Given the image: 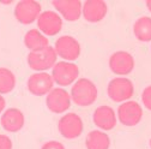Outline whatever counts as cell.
<instances>
[{
    "label": "cell",
    "instance_id": "1",
    "mask_svg": "<svg viewBox=\"0 0 151 149\" xmlns=\"http://www.w3.org/2000/svg\"><path fill=\"white\" fill-rule=\"evenodd\" d=\"M71 100L76 106L88 107L95 103L97 100V87L89 78H79L71 88Z\"/></svg>",
    "mask_w": 151,
    "mask_h": 149
},
{
    "label": "cell",
    "instance_id": "2",
    "mask_svg": "<svg viewBox=\"0 0 151 149\" xmlns=\"http://www.w3.org/2000/svg\"><path fill=\"white\" fill-rule=\"evenodd\" d=\"M56 52L53 47L48 46L40 51L30 52L27 57L28 65L31 70L36 72H45L56 64Z\"/></svg>",
    "mask_w": 151,
    "mask_h": 149
},
{
    "label": "cell",
    "instance_id": "3",
    "mask_svg": "<svg viewBox=\"0 0 151 149\" xmlns=\"http://www.w3.org/2000/svg\"><path fill=\"white\" fill-rule=\"evenodd\" d=\"M107 94L111 101L122 103L134 95V85L131 80L126 77L113 78L108 83Z\"/></svg>",
    "mask_w": 151,
    "mask_h": 149
},
{
    "label": "cell",
    "instance_id": "4",
    "mask_svg": "<svg viewBox=\"0 0 151 149\" xmlns=\"http://www.w3.org/2000/svg\"><path fill=\"white\" fill-rule=\"evenodd\" d=\"M79 76V67L71 61H58L52 69V77L54 83L60 87H68L77 81Z\"/></svg>",
    "mask_w": 151,
    "mask_h": 149
},
{
    "label": "cell",
    "instance_id": "5",
    "mask_svg": "<svg viewBox=\"0 0 151 149\" xmlns=\"http://www.w3.org/2000/svg\"><path fill=\"white\" fill-rule=\"evenodd\" d=\"M58 130L64 138L74 140L83 134L84 124L82 118L77 113L70 112V113H66L59 119Z\"/></svg>",
    "mask_w": 151,
    "mask_h": 149
},
{
    "label": "cell",
    "instance_id": "6",
    "mask_svg": "<svg viewBox=\"0 0 151 149\" xmlns=\"http://www.w3.org/2000/svg\"><path fill=\"white\" fill-rule=\"evenodd\" d=\"M116 117L125 126H136L143 119V107L134 100L125 101L118 107Z\"/></svg>",
    "mask_w": 151,
    "mask_h": 149
},
{
    "label": "cell",
    "instance_id": "7",
    "mask_svg": "<svg viewBox=\"0 0 151 149\" xmlns=\"http://www.w3.org/2000/svg\"><path fill=\"white\" fill-rule=\"evenodd\" d=\"M42 13L41 4L35 0H22L14 6V17L22 24H31Z\"/></svg>",
    "mask_w": 151,
    "mask_h": 149
},
{
    "label": "cell",
    "instance_id": "8",
    "mask_svg": "<svg viewBox=\"0 0 151 149\" xmlns=\"http://www.w3.org/2000/svg\"><path fill=\"white\" fill-rule=\"evenodd\" d=\"M56 55L64 59V61H73L81 55V45L73 36L64 35L55 41L54 47Z\"/></svg>",
    "mask_w": 151,
    "mask_h": 149
},
{
    "label": "cell",
    "instance_id": "9",
    "mask_svg": "<svg viewBox=\"0 0 151 149\" xmlns=\"http://www.w3.org/2000/svg\"><path fill=\"white\" fill-rule=\"evenodd\" d=\"M71 95L64 88H53L46 98V105L53 113L60 114L71 107Z\"/></svg>",
    "mask_w": 151,
    "mask_h": 149
},
{
    "label": "cell",
    "instance_id": "10",
    "mask_svg": "<svg viewBox=\"0 0 151 149\" xmlns=\"http://www.w3.org/2000/svg\"><path fill=\"white\" fill-rule=\"evenodd\" d=\"M37 28L46 36H55L63 29V18L55 11H43L37 18Z\"/></svg>",
    "mask_w": 151,
    "mask_h": 149
},
{
    "label": "cell",
    "instance_id": "11",
    "mask_svg": "<svg viewBox=\"0 0 151 149\" xmlns=\"http://www.w3.org/2000/svg\"><path fill=\"white\" fill-rule=\"evenodd\" d=\"M134 58L131 53L126 51H118L113 53L109 58V67L111 72L118 76H126L129 74L134 69Z\"/></svg>",
    "mask_w": 151,
    "mask_h": 149
},
{
    "label": "cell",
    "instance_id": "12",
    "mask_svg": "<svg viewBox=\"0 0 151 149\" xmlns=\"http://www.w3.org/2000/svg\"><path fill=\"white\" fill-rule=\"evenodd\" d=\"M28 90L35 96H45L53 89L54 81L48 72H35L28 78Z\"/></svg>",
    "mask_w": 151,
    "mask_h": 149
},
{
    "label": "cell",
    "instance_id": "13",
    "mask_svg": "<svg viewBox=\"0 0 151 149\" xmlns=\"http://www.w3.org/2000/svg\"><path fill=\"white\" fill-rule=\"evenodd\" d=\"M52 5L67 22H76L82 16L83 4L79 0H53Z\"/></svg>",
    "mask_w": 151,
    "mask_h": 149
},
{
    "label": "cell",
    "instance_id": "14",
    "mask_svg": "<svg viewBox=\"0 0 151 149\" xmlns=\"http://www.w3.org/2000/svg\"><path fill=\"white\" fill-rule=\"evenodd\" d=\"M108 6L103 0H86L82 7V14L89 23L101 22L107 16Z\"/></svg>",
    "mask_w": 151,
    "mask_h": 149
},
{
    "label": "cell",
    "instance_id": "15",
    "mask_svg": "<svg viewBox=\"0 0 151 149\" xmlns=\"http://www.w3.org/2000/svg\"><path fill=\"white\" fill-rule=\"evenodd\" d=\"M116 113L110 106H99L92 114V122L99 129L109 131L116 126Z\"/></svg>",
    "mask_w": 151,
    "mask_h": 149
},
{
    "label": "cell",
    "instance_id": "16",
    "mask_svg": "<svg viewBox=\"0 0 151 149\" xmlns=\"http://www.w3.org/2000/svg\"><path fill=\"white\" fill-rule=\"evenodd\" d=\"M24 114L18 108L6 109L0 118V124L7 132H18L24 126Z\"/></svg>",
    "mask_w": 151,
    "mask_h": 149
},
{
    "label": "cell",
    "instance_id": "17",
    "mask_svg": "<svg viewBox=\"0 0 151 149\" xmlns=\"http://www.w3.org/2000/svg\"><path fill=\"white\" fill-rule=\"evenodd\" d=\"M24 45L27 46L28 49H30V52H34V51H40L48 47L49 40L40 30L31 29L27 31V34L24 35Z\"/></svg>",
    "mask_w": 151,
    "mask_h": 149
},
{
    "label": "cell",
    "instance_id": "18",
    "mask_svg": "<svg viewBox=\"0 0 151 149\" xmlns=\"http://www.w3.org/2000/svg\"><path fill=\"white\" fill-rule=\"evenodd\" d=\"M85 147L86 149H109L110 138L104 131L92 130L86 135Z\"/></svg>",
    "mask_w": 151,
    "mask_h": 149
},
{
    "label": "cell",
    "instance_id": "19",
    "mask_svg": "<svg viewBox=\"0 0 151 149\" xmlns=\"http://www.w3.org/2000/svg\"><path fill=\"white\" fill-rule=\"evenodd\" d=\"M133 34L142 42L151 41V17L142 16L133 24Z\"/></svg>",
    "mask_w": 151,
    "mask_h": 149
},
{
    "label": "cell",
    "instance_id": "20",
    "mask_svg": "<svg viewBox=\"0 0 151 149\" xmlns=\"http://www.w3.org/2000/svg\"><path fill=\"white\" fill-rule=\"evenodd\" d=\"M16 87V77L7 67H0V95L9 94Z\"/></svg>",
    "mask_w": 151,
    "mask_h": 149
},
{
    "label": "cell",
    "instance_id": "21",
    "mask_svg": "<svg viewBox=\"0 0 151 149\" xmlns=\"http://www.w3.org/2000/svg\"><path fill=\"white\" fill-rule=\"evenodd\" d=\"M142 101H143V106L151 111V85H147L143 93H142Z\"/></svg>",
    "mask_w": 151,
    "mask_h": 149
},
{
    "label": "cell",
    "instance_id": "22",
    "mask_svg": "<svg viewBox=\"0 0 151 149\" xmlns=\"http://www.w3.org/2000/svg\"><path fill=\"white\" fill-rule=\"evenodd\" d=\"M41 149H65V145L59 141H48L41 147Z\"/></svg>",
    "mask_w": 151,
    "mask_h": 149
},
{
    "label": "cell",
    "instance_id": "23",
    "mask_svg": "<svg viewBox=\"0 0 151 149\" xmlns=\"http://www.w3.org/2000/svg\"><path fill=\"white\" fill-rule=\"evenodd\" d=\"M0 149H12V141L6 135H0Z\"/></svg>",
    "mask_w": 151,
    "mask_h": 149
},
{
    "label": "cell",
    "instance_id": "24",
    "mask_svg": "<svg viewBox=\"0 0 151 149\" xmlns=\"http://www.w3.org/2000/svg\"><path fill=\"white\" fill-rule=\"evenodd\" d=\"M5 106H6V101H5V99L0 95V113L5 109Z\"/></svg>",
    "mask_w": 151,
    "mask_h": 149
},
{
    "label": "cell",
    "instance_id": "25",
    "mask_svg": "<svg viewBox=\"0 0 151 149\" xmlns=\"http://www.w3.org/2000/svg\"><path fill=\"white\" fill-rule=\"evenodd\" d=\"M145 5H146L147 10L151 12V0H147V1H145Z\"/></svg>",
    "mask_w": 151,
    "mask_h": 149
},
{
    "label": "cell",
    "instance_id": "26",
    "mask_svg": "<svg viewBox=\"0 0 151 149\" xmlns=\"http://www.w3.org/2000/svg\"><path fill=\"white\" fill-rule=\"evenodd\" d=\"M150 147H151V140H150Z\"/></svg>",
    "mask_w": 151,
    "mask_h": 149
}]
</instances>
